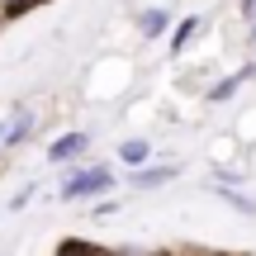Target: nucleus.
I'll use <instances>...</instances> for the list:
<instances>
[{
	"mask_svg": "<svg viewBox=\"0 0 256 256\" xmlns=\"http://www.w3.org/2000/svg\"><path fill=\"white\" fill-rule=\"evenodd\" d=\"M110 185H114L110 166H86V171H72L62 180V200H86V194H100Z\"/></svg>",
	"mask_w": 256,
	"mask_h": 256,
	"instance_id": "f257e3e1",
	"label": "nucleus"
},
{
	"mask_svg": "<svg viewBox=\"0 0 256 256\" xmlns=\"http://www.w3.org/2000/svg\"><path fill=\"white\" fill-rule=\"evenodd\" d=\"M86 147H90V133L86 128H76V133H62L52 147H48V162H76V156H86Z\"/></svg>",
	"mask_w": 256,
	"mask_h": 256,
	"instance_id": "f03ea898",
	"label": "nucleus"
},
{
	"mask_svg": "<svg viewBox=\"0 0 256 256\" xmlns=\"http://www.w3.org/2000/svg\"><path fill=\"white\" fill-rule=\"evenodd\" d=\"M176 176V166H133V190H156V185H166Z\"/></svg>",
	"mask_w": 256,
	"mask_h": 256,
	"instance_id": "7ed1b4c3",
	"label": "nucleus"
},
{
	"mask_svg": "<svg viewBox=\"0 0 256 256\" xmlns=\"http://www.w3.org/2000/svg\"><path fill=\"white\" fill-rule=\"evenodd\" d=\"M252 72H256V66H242V72H232V76H223L218 86H209V90H204V100H209V104H223V100H232V95H238V86L247 81Z\"/></svg>",
	"mask_w": 256,
	"mask_h": 256,
	"instance_id": "20e7f679",
	"label": "nucleus"
},
{
	"mask_svg": "<svg viewBox=\"0 0 256 256\" xmlns=\"http://www.w3.org/2000/svg\"><path fill=\"white\" fill-rule=\"evenodd\" d=\"M34 128H38V114L34 110H14V119H10V128H5V147H19Z\"/></svg>",
	"mask_w": 256,
	"mask_h": 256,
	"instance_id": "39448f33",
	"label": "nucleus"
},
{
	"mask_svg": "<svg viewBox=\"0 0 256 256\" xmlns=\"http://www.w3.org/2000/svg\"><path fill=\"white\" fill-rule=\"evenodd\" d=\"M166 24H171V14H166V10H142V14H138V34H142V38L166 34Z\"/></svg>",
	"mask_w": 256,
	"mask_h": 256,
	"instance_id": "423d86ee",
	"label": "nucleus"
},
{
	"mask_svg": "<svg viewBox=\"0 0 256 256\" xmlns=\"http://www.w3.org/2000/svg\"><path fill=\"white\" fill-rule=\"evenodd\" d=\"M147 156H152V142H147V138H128V142H119V162L142 166Z\"/></svg>",
	"mask_w": 256,
	"mask_h": 256,
	"instance_id": "0eeeda50",
	"label": "nucleus"
},
{
	"mask_svg": "<svg viewBox=\"0 0 256 256\" xmlns=\"http://www.w3.org/2000/svg\"><path fill=\"white\" fill-rule=\"evenodd\" d=\"M200 34V14H190V19H180V24L171 28V52H185V43Z\"/></svg>",
	"mask_w": 256,
	"mask_h": 256,
	"instance_id": "6e6552de",
	"label": "nucleus"
},
{
	"mask_svg": "<svg viewBox=\"0 0 256 256\" xmlns=\"http://www.w3.org/2000/svg\"><path fill=\"white\" fill-rule=\"evenodd\" d=\"M214 190H218V200H228V204H232V209H238V214H247V218H256V204L247 200V194H238V190H228V185H223V180L214 185Z\"/></svg>",
	"mask_w": 256,
	"mask_h": 256,
	"instance_id": "1a4fd4ad",
	"label": "nucleus"
},
{
	"mask_svg": "<svg viewBox=\"0 0 256 256\" xmlns=\"http://www.w3.org/2000/svg\"><path fill=\"white\" fill-rule=\"evenodd\" d=\"M34 5H43V0H0V14H5V19H19V14H28Z\"/></svg>",
	"mask_w": 256,
	"mask_h": 256,
	"instance_id": "9d476101",
	"label": "nucleus"
},
{
	"mask_svg": "<svg viewBox=\"0 0 256 256\" xmlns=\"http://www.w3.org/2000/svg\"><path fill=\"white\" fill-rule=\"evenodd\" d=\"M57 256H100V252H95L90 242H76V238H72V242H62V247H57Z\"/></svg>",
	"mask_w": 256,
	"mask_h": 256,
	"instance_id": "9b49d317",
	"label": "nucleus"
},
{
	"mask_svg": "<svg viewBox=\"0 0 256 256\" xmlns=\"http://www.w3.org/2000/svg\"><path fill=\"white\" fill-rule=\"evenodd\" d=\"M110 214H119V200H104V204H95V218H110Z\"/></svg>",
	"mask_w": 256,
	"mask_h": 256,
	"instance_id": "f8f14e48",
	"label": "nucleus"
},
{
	"mask_svg": "<svg viewBox=\"0 0 256 256\" xmlns=\"http://www.w3.org/2000/svg\"><path fill=\"white\" fill-rule=\"evenodd\" d=\"M242 14H247V19H256V0H242Z\"/></svg>",
	"mask_w": 256,
	"mask_h": 256,
	"instance_id": "ddd939ff",
	"label": "nucleus"
},
{
	"mask_svg": "<svg viewBox=\"0 0 256 256\" xmlns=\"http://www.w3.org/2000/svg\"><path fill=\"white\" fill-rule=\"evenodd\" d=\"M247 48H256V19H252V34H247Z\"/></svg>",
	"mask_w": 256,
	"mask_h": 256,
	"instance_id": "4468645a",
	"label": "nucleus"
},
{
	"mask_svg": "<svg viewBox=\"0 0 256 256\" xmlns=\"http://www.w3.org/2000/svg\"><path fill=\"white\" fill-rule=\"evenodd\" d=\"M5 128H10V124H0V147H5Z\"/></svg>",
	"mask_w": 256,
	"mask_h": 256,
	"instance_id": "2eb2a0df",
	"label": "nucleus"
},
{
	"mask_svg": "<svg viewBox=\"0 0 256 256\" xmlns=\"http://www.w3.org/2000/svg\"><path fill=\"white\" fill-rule=\"evenodd\" d=\"M156 256H166V252H156Z\"/></svg>",
	"mask_w": 256,
	"mask_h": 256,
	"instance_id": "dca6fc26",
	"label": "nucleus"
}]
</instances>
